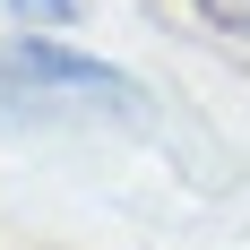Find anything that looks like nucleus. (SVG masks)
I'll return each mask as SVG.
<instances>
[{"mask_svg":"<svg viewBox=\"0 0 250 250\" xmlns=\"http://www.w3.org/2000/svg\"><path fill=\"white\" fill-rule=\"evenodd\" d=\"M0 95L18 104V112H112V121H147V95L129 86L112 61L78 43H43V35H26V43H0Z\"/></svg>","mask_w":250,"mask_h":250,"instance_id":"f257e3e1","label":"nucleus"},{"mask_svg":"<svg viewBox=\"0 0 250 250\" xmlns=\"http://www.w3.org/2000/svg\"><path fill=\"white\" fill-rule=\"evenodd\" d=\"M190 9H199L216 35H242V43H250V0H190Z\"/></svg>","mask_w":250,"mask_h":250,"instance_id":"f03ea898","label":"nucleus"},{"mask_svg":"<svg viewBox=\"0 0 250 250\" xmlns=\"http://www.w3.org/2000/svg\"><path fill=\"white\" fill-rule=\"evenodd\" d=\"M9 9H18L26 26H69L78 18V0H9Z\"/></svg>","mask_w":250,"mask_h":250,"instance_id":"7ed1b4c3","label":"nucleus"}]
</instances>
